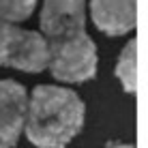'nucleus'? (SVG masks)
I'll use <instances>...</instances> for the list:
<instances>
[{
    "label": "nucleus",
    "mask_w": 148,
    "mask_h": 148,
    "mask_svg": "<svg viewBox=\"0 0 148 148\" xmlns=\"http://www.w3.org/2000/svg\"><path fill=\"white\" fill-rule=\"evenodd\" d=\"M41 30L47 69L56 79L82 84L97 75V47L86 32V0H45Z\"/></svg>",
    "instance_id": "f257e3e1"
},
{
    "label": "nucleus",
    "mask_w": 148,
    "mask_h": 148,
    "mask_svg": "<svg viewBox=\"0 0 148 148\" xmlns=\"http://www.w3.org/2000/svg\"><path fill=\"white\" fill-rule=\"evenodd\" d=\"M84 103L73 90L37 86L28 97L24 131L37 148H64L84 127Z\"/></svg>",
    "instance_id": "f03ea898"
},
{
    "label": "nucleus",
    "mask_w": 148,
    "mask_h": 148,
    "mask_svg": "<svg viewBox=\"0 0 148 148\" xmlns=\"http://www.w3.org/2000/svg\"><path fill=\"white\" fill-rule=\"evenodd\" d=\"M0 67L28 73L47 69V45L43 34L0 19Z\"/></svg>",
    "instance_id": "7ed1b4c3"
},
{
    "label": "nucleus",
    "mask_w": 148,
    "mask_h": 148,
    "mask_svg": "<svg viewBox=\"0 0 148 148\" xmlns=\"http://www.w3.org/2000/svg\"><path fill=\"white\" fill-rule=\"evenodd\" d=\"M28 92L13 79L0 82V148H13L24 131Z\"/></svg>",
    "instance_id": "20e7f679"
},
{
    "label": "nucleus",
    "mask_w": 148,
    "mask_h": 148,
    "mask_svg": "<svg viewBox=\"0 0 148 148\" xmlns=\"http://www.w3.org/2000/svg\"><path fill=\"white\" fill-rule=\"evenodd\" d=\"M95 26L110 37H118L135 28L137 0H90Z\"/></svg>",
    "instance_id": "39448f33"
},
{
    "label": "nucleus",
    "mask_w": 148,
    "mask_h": 148,
    "mask_svg": "<svg viewBox=\"0 0 148 148\" xmlns=\"http://www.w3.org/2000/svg\"><path fill=\"white\" fill-rule=\"evenodd\" d=\"M116 77L122 84L125 92L133 95L137 90V41L131 39L120 52V58L116 62Z\"/></svg>",
    "instance_id": "423d86ee"
},
{
    "label": "nucleus",
    "mask_w": 148,
    "mask_h": 148,
    "mask_svg": "<svg viewBox=\"0 0 148 148\" xmlns=\"http://www.w3.org/2000/svg\"><path fill=\"white\" fill-rule=\"evenodd\" d=\"M39 0H0V19L2 22H24L32 15Z\"/></svg>",
    "instance_id": "0eeeda50"
},
{
    "label": "nucleus",
    "mask_w": 148,
    "mask_h": 148,
    "mask_svg": "<svg viewBox=\"0 0 148 148\" xmlns=\"http://www.w3.org/2000/svg\"><path fill=\"white\" fill-rule=\"evenodd\" d=\"M108 148H135V146H131V144H110Z\"/></svg>",
    "instance_id": "6e6552de"
}]
</instances>
